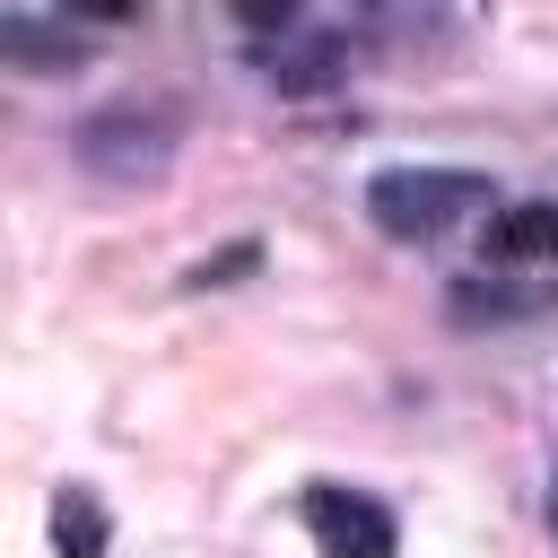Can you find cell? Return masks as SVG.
<instances>
[{"label": "cell", "instance_id": "obj_4", "mask_svg": "<svg viewBox=\"0 0 558 558\" xmlns=\"http://www.w3.org/2000/svg\"><path fill=\"white\" fill-rule=\"evenodd\" d=\"M558 305V279H514L506 262H497V279L480 270V279H453V296H445V314L453 323H532V314H549Z\"/></svg>", "mask_w": 558, "mask_h": 558}, {"label": "cell", "instance_id": "obj_12", "mask_svg": "<svg viewBox=\"0 0 558 558\" xmlns=\"http://www.w3.org/2000/svg\"><path fill=\"white\" fill-rule=\"evenodd\" d=\"M549 532H558V471H549Z\"/></svg>", "mask_w": 558, "mask_h": 558}, {"label": "cell", "instance_id": "obj_11", "mask_svg": "<svg viewBox=\"0 0 558 558\" xmlns=\"http://www.w3.org/2000/svg\"><path fill=\"white\" fill-rule=\"evenodd\" d=\"M140 0H70V17H96V26H113V17H131Z\"/></svg>", "mask_w": 558, "mask_h": 558}, {"label": "cell", "instance_id": "obj_7", "mask_svg": "<svg viewBox=\"0 0 558 558\" xmlns=\"http://www.w3.org/2000/svg\"><path fill=\"white\" fill-rule=\"evenodd\" d=\"M340 35H314V44H288V52H270V87L279 96H314V87H331L340 78Z\"/></svg>", "mask_w": 558, "mask_h": 558}, {"label": "cell", "instance_id": "obj_8", "mask_svg": "<svg viewBox=\"0 0 558 558\" xmlns=\"http://www.w3.org/2000/svg\"><path fill=\"white\" fill-rule=\"evenodd\" d=\"M105 541H113L105 506H96L87 488H61V497H52V549H61V558H105Z\"/></svg>", "mask_w": 558, "mask_h": 558}, {"label": "cell", "instance_id": "obj_3", "mask_svg": "<svg viewBox=\"0 0 558 558\" xmlns=\"http://www.w3.org/2000/svg\"><path fill=\"white\" fill-rule=\"evenodd\" d=\"M305 541H314V558H392L401 549V523H392V506H375L366 488H340V480H323V488H305Z\"/></svg>", "mask_w": 558, "mask_h": 558}, {"label": "cell", "instance_id": "obj_2", "mask_svg": "<svg viewBox=\"0 0 558 558\" xmlns=\"http://www.w3.org/2000/svg\"><path fill=\"white\" fill-rule=\"evenodd\" d=\"M166 157H174V122L157 105H105V113L78 122V166L87 174L148 183V174H166Z\"/></svg>", "mask_w": 558, "mask_h": 558}, {"label": "cell", "instance_id": "obj_6", "mask_svg": "<svg viewBox=\"0 0 558 558\" xmlns=\"http://www.w3.org/2000/svg\"><path fill=\"white\" fill-rule=\"evenodd\" d=\"M488 262H506V270L558 262V201H506V209H488Z\"/></svg>", "mask_w": 558, "mask_h": 558}, {"label": "cell", "instance_id": "obj_5", "mask_svg": "<svg viewBox=\"0 0 558 558\" xmlns=\"http://www.w3.org/2000/svg\"><path fill=\"white\" fill-rule=\"evenodd\" d=\"M78 61H87V35H78V26H61V17H26V9L0 17V70L61 78V70H78Z\"/></svg>", "mask_w": 558, "mask_h": 558}, {"label": "cell", "instance_id": "obj_10", "mask_svg": "<svg viewBox=\"0 0 558 558\" xmlns=\"http://www.w3.org/2000/svg\"><path fill=\"white\" fill-rule=\"evenodd\" d=\"M227 9H235V26H244V35H270V26H296V9H305V0H227Z\"/></svg>", "mask_w": 558, "mask_h": 558}, {"label": "cell", "instance_id": "obj_9", "mask_svg": "<svg viewBox=\"0 0 558 558\" xmlns=\"http://www.w3.org/2000/svg\"><path fill=\"white\" fill-rule=\"evenodd\" d=\"M244 270H262V244H227V253L192 262V270H183V288H227V279H244Z\"/></svg>", "mask_w": 558, "mask_h": 558}, {"label": "cell", "instance_id": "obj_1", "mask_svg": "<svg viewBox=\"0 0 558 558\" xmlns=\"http://www.w3.org/2000/svg\"><path fill=\"white\" fill-rule=\"evenodd\" d=\"M471 209H497L488 174H471V166H384V174L366 183V218H375L384 235H401V244L445 235V227H462Z\"/></svg>", "mask_w": 558, "mask_h": 558}]
</instances>
